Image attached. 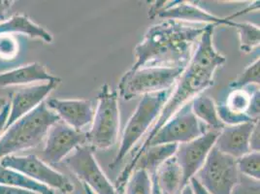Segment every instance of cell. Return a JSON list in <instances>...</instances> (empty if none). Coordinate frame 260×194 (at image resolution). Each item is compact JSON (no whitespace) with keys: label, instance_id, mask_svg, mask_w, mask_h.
I'll use <instances>...</instances> for the list:
<instances>
[{"label":"cell","instance_id":"cell-33","mask_svg":"<svg viewBox=\"0 0 260 194\" xmlns=\"http://www.w3.org/2000/svg\"><path fill=\"white\" fill-rule=\"evenodd\" d=\"M0 194H38L27 189L0 184Z\"/></svg>","mask_w":260,"mask_h":194},{"label":"cell","instance_id":"cell-7","mask_svg":"<svg viewBox=\"0 0 260 194\" xmlns=\"http://www.w3.org/2000/svg\"><path fill=\"white\" fill-rule=\"evenodd\" d=\"M239 176L236 159L214 146L194 178L208 193L230 194L238 183Z\"/></svg>","mask_w":260,"mask_h":194},{"label":"cell","instance_id":"cell-29","mask_svg":"<svg viewBox=\"0 0 260 194\" xmlns=\"http://www.w3.org/2000/svg\"><path fill=\"white\" fill-rule=\"evenodd\" d=\"M19 53V44L16 38L9 35L0 36V58L13 59Z\"/></svg>","mask_w":260,"mask_h":194},{"label":"cell","instance_id":"cell-39","mask_svg":"<svg viewBox=\"0 0 260 194\" xmlns=\"http://www.w3.org/2000/svg\"><path fill=\"white\" fill-rule=\"evenodd\" d=\"M83 186H84V190H85V193L86 194H95L88 186H87L86 184H83Z\"/></svg>","mask_w":260,"mask_h":194},{"label":"cell","instance_id":"cell-32","mask_svg":"<svg viewBox=\"0 0 260 194\" xmlns=\"http://www.w3.org/2000/svg\"><path fill=\"white\" fill-rule=\"evenodd\" d=\"M14 3L15 1L0 0V23L6 22L10 19V13Z\"/></svg>","mask_w":260,"mask_h":194},{"label":"cell","instance_id":"cell-10","mask_svg":"<svg viewBox=\"0 0 260 194\" xmlns=\"http://www.w3.org/2000/svg\"><path fill=\"white\" fill-rule=\"evenodd\" d=\"M206 132L203 124L192 113L191 105L187 103L156 132L148 148L157 145L187 143Z\"/></svg>","mask_w":260,"mask_h":194},{"label":"cell","instance_id":"cell-11","mask_svg":"<svg viewBox=\"0 0 260 194\" xmlns=\"http://www.w3.org/2000/svg\"><path fill=\"white\" fill-rule=\"evenodd\" d=\"M218 133L219 130H210L194 140L178 145L175 156L183 173V187L204 164L216 144Z\"/></svg>","mask_w":260,"mask_h":194},{"label":"cell","instance_id":"cell-20","mask_svg":"<svg viewBox=\"0 0 260 194\" xmlns=\"http://www.w3.org/2000/svg\"><path fill=\"white\" fill-rule=\"evenodd\" d=\"M12 33H22L30 36L31 38L42 39L47 43L53 42V36L42 26L33 22L26 16H14L8 21L0 23V36L9 35Z\"/></svg>","mask_w":260,"mask_h":194},{"label":"cell","instance_id":"cell-28","mask_svg":"<svg viewBox=\"0 0 260 194\" xmlns=\"http://www.w3.org/2000/svg\"><path fill=\"white\" fill-rule=\"evenodd\" d=\"M259 181L253 180L240 174L238 183L235 184L230 194H259Z\"/></svg>","mask_w":260,"mask_h":194},{"label":"cell","instance_id":"cell-2","mask_svg":"<svg viewBox=\"0 0 260 194\" xmlns=\"http://www.w3.org/2000/svg\"><path fill=\"white\" fill-rule=\"evenodd\" d=\"M206 25H189L165 20L152 25L134 50L136 61L129 70L142 67H183L188 64L195 42Z\"/></svg>","mask_w":260,"mask_h":194},{"label":"cell","instance_id":"cell-15","mask_svg":"<svg viewBox=\"0 0 260 194\" xmlns=\"http://www.w3.org/2000/svg\"><path fill=\"white\" fill-rule=\"evenodd\" d=\"M46 104L60 120L78 131L92 122L94 108L90 100L51 98Z\"/></svg>","mask_w":260,"mask_h":194},{"label":"cell","instance_id":"cell-37","mask_svg":"<svg viewBox=\"0 0 260 194\" xmlns=\"http://www.w3.org/2000/svg\"><path fill=\"white\" fill-rule=\"evenodd\" d=\"M180 194H194V192H193L192 187H191V186H190V184L188 183V184H186L185 186L183 187V189L181 190Z\"/></svg>","mask_w":260,"mask_h":194},{"label":"cell","instance_id":"cell-9","mask_svg":"<svg viewBox=\"0 0 260 194\" xmlns=\"http://www.w3.org/2000/svg\"><path fill=\"white\" fill-rule=\"evenodd\" d=\"M4 167L22 173L37 183H42L52 189H57L62 193H71L74 185L65 177L63 174L55 171L46 162L36 155H9L0 160Z\"/></svg>","mask_w":260,"mask_h":194},{"label":"cell","instance_id":"cell-23","mask_svg":"<svg viewBox=\"0 0 260 194\" xmlns=\"http://www.w3.org/2000/svg\"><path fill=\"white\" fill-rule=\"evenodd\" d=\"M190 105L195 117L213 127V130H221L224 127V123L218 117L217 105L211 97L196 96L191 100Z\"/></svg>","mask_w":260,"mask_h":194},{"label":"cell","instance_id":"cell-13","mask_svg":"<svg viewBox=\"0 0 260 194\" xmlns=\"http://www.w3.org/2000/svg\"><path fill=\"white\" fill-rule=\"evenodd\" d=\"M161 3L162 4L158 1L156 4H152V7L149 12V16L151 18L157 16L158 18L165 20H174L178 22H205L208 24H225L229 26H234L235 23L230 19L218 18L189 2L171 1L168 3L162 1Z\"/></svg>","mask_w":260,"mask_h":194},{"label":"cell","instance_id":"cell-6","mask_svg":"<svg viewBox=\"0 0 260 194\" xmlns=\"http://www.w3.org/2000/svg\"><path fill=\"white\" fill-rule=\"evenodd\" d=\"M184 69L183 67H142L128 70L119 81V95L129 101L135 97L169 90Z\"/></svg>","mask_w":260,"mask_h":194},{"label":"cell","instance_id":"cell-18","mask_svg":"<svg viewBox=\"0 0 260 194\" xmlns=\"http://www.w3.org/2000/svg\"><path fill=\"white\" fill-rule=\"evenodd\" d=\"M58 79L51 75L39 62L22 66L8 72L0 73V86L29 85L34 82H50Z\"/></svg>","mask_w":260,"mask_h":194},{"label":"cell","instance_id":"cell-22","mask_svg":"<svg viewBox=\"0 0 260 194\" xmlns=\"http://www.w3.org/2000/svg\"><path fill=\"white\" fill-rule=\"evenodd\" d=\"M0 184L9 185L14 187H20L27 189L38 194H54V189L46 186L42 183H37L24 176L22 173L18 172L10 168L4 167L0 164Z\"/></svg>","mask_w":260,"mask_h":194},{"label":"cell","instance_id":"cell-12","mask_svg":"<svg viewBox=\"0 0 260 194\" xmlns=\"http://www.w3.org/2000/svg\"><path fill=\"white\" fill-rule=\"evenodd\" d=\"M84 144H86L85 134L70 127L59 119L54 122L47 133L42 155L43 161L47 164L58 163Z\"/></svg>","mask_w":260,"mask_h":194},{"label":"cell","instance_id":"cell-4","mask_svg":"<svg viewBox=\"0 0 260 194\" xmlns=\"http://www.w3.org/2000/svg\"><path fill=\"white\" fill-rule=\"evenodd\" d=\"M119 131V97L108 84L101 86L92 125L85 133L86 144L94 150H108L118 140Z\"/></svg>","mask_w":260,"mask_h":194},{"label":"cell","instance_id":"cell-38","mask_svg":"<svg viewBox=\"0 0 260 194\" xmlns=\"http://www.w3.org/2000/svg\"><path fill=\"white\" fill-rule=\"evenodd\" d=\"M7 103H8V102H7V100H6L5 98L0 97V112L2 111V109L5 107V105H6Z\"/></svg>","mask_w":260,"mask_h":194},{"label":"cell","instance_id":"cell-19","mask_svg":"<svg viewBox=\"0 0 260 194\" xmlns=\"http://www.w3.org/2000/svg\"><path fill=\"white\" fill-rule=\"evenodd\" d=\"M161 194H180L183 189V173L173 155L157 168L152 174Z\"/></svg>","mask_w":260,"mask_h":194},{"label":"cell","instance_id":"cell-27","mask_svg":"<svg viewBox=\"0 0 260 194\" xmlns=\"http://www.w3.org/2000/svg\"><path fill=\"white\" fill-rule=\"evenodd\" d=\"M260 83V59L256 58L251 64H249L244 72L239 76L236 81H233L229 86L233 89L244 88L249 85H258Z\"/></svg>","mask_w":260,"mask_h":194},{"label":"cell","instance_id":"cell-30","mask_svg":"<svg viewBox=\"0 0 260 194\" xmlns=\"http://www.w3.org/2000/svg\"><path fill=\"white\" fill-rule=\"evenodd\" d=\"M259 88H255L251 91L250 100H249V108L247 111V116L251 120H259Z\"/></svg>","mask_w":260,"mask_h":194},{"label":"cell","instance_id":"cell-14","mask_svg":"<svg viewBox=\"0 0 260 194\" xmlns=\"http://www.w3.org/2000/svg\"><path fill=\"white\" fill-rule=\"evenodd\" d=\"M59 83L60 79H56L54 81L26 87L15 92L10 102V113L6 121L5 130L11 126L15 121L38 107L54 88L57 87Z\"/></svg>","mask_w":260,"mask_h":194},{"label":"cell","instance_id":"cell-36","mask_svg":"<svg viewBox=\"0 0 260 194\" xmlns=\"http://www.w3.org/2000/svg\"><path fill=\"white\" fill-rule=\"evenodd\" d=\"M151 181H152V194H161L153 176H151Z\"/></svg>","mask_w":260,"mask_h":194},{"label":"cell","instance_id":"cell-1","mask_svg":"<svg viewBox=\"0 0 260 194\" xmlns=\"http://www.w3.org/2000/svg\"><path fill=\"white\" fill-rule=\"evenodd\" d=\"M214 24H208L206 30L201 35L194 54L186 65L183 74L177 81V86L173 93L170 94L160 111L155 123L151 127L147 138L139 146L128 165L123 168L119 174L115 188L117 192L121 194L124 191L125 185L129 180L134 167L144 151L148 149L149 143L156 132L175 116L184 105L190 100L204 91L208 87L214 85V76L220 66L225 63L226 58L219 54L213 44Z\"/></svg>","mask_w":260,"mask_h":194},{"label":"cell","instance_id":"cell-34","mask_svg":"<svg viewBox=\"0 0 260 194\" xmlns=\"http://www.w3.org/2000/svg\"><path fill=\"white\" fill-rule=\"evenodd\" d=\"M9 113H10V103H7L5 105V107L2 109V111L0 112V138H1L2 134L4 133Z\"/></svg>","mask_w":260,"mask_h":194},{"label":"cell","instance_id":"cell-25","mask_svg":"<svg viewBox=\"0 0 260 194\" xmlns=\"http://www.w3.org/2000/svg\"><path fill=\"white\" fill-rule=\"evenodd\" d=\"M125 194H152L151 176L143 169L131 174L124 188Z\"/></svg>","mask_w":260,"mask_h":194},{"label":"cell","instance_id":"cell-5","mask_svg":"<svg viewBox=\"0 0 260 194\" xmlns=\"http://www.w3.org/2000/svg\"><path fill=\"white\" fill-rule=\"evenodd\" d=\"M170 94L171 89L142 96L137 108L124 127L119 151L114 160L109 164L111 170L116 169L123 161L126 154L149 130L152 122L156 120Z\"/></svg>","mask_w":260,"mask_h":194},{"label":"cell","instance_id":"cell-17","mask_svg":"<svg viewBox=\"0 0 260 194\" xmlns=\"http://www.w3.org/2000/svg\"><path fill=\"white\" fill-rule=\"evenodd\" d=\"M250 94V92L244 88L233 89L229 93L226 101L217 107V114L220 120L223 123L226 122L230 125L254 121L249 119L247 116Z\"/></svg>","mask_w":260,"mask_h":194},{"label":"cell","instance_id":"cell-16","mask_svg":"<svg viewBox=\"0 0 260 194\" xmlns=\"http://www.w3.org/2000/svg\"><path fill=\"white\" fill-rule=\"evenodd\" d=\"M258 121V120H257ZM256 121L224 126L219 130L215 147L235 159L249 152V136Z\"/></svg>","mask_w":260,"mask_h":194},{"label":"cell","instance_id":"cell-26","mask_svg":"<svg viewBox=\"0 0 260 194\" xmlns=\"http://www.w3.org/2000/svg\"><path fill=\"white\" fill-rule=\"evenodd\" d=\"M237 168L240 174L259 181L260 153L259 151H249L247 154L236 159Z\"/></svg>","mask_w":260,"mask_h":194},{"label":"cell","instance_id":"cell-21","mask_svg":"<svg viewBox=\"0 0 260 194\" xmlns=\"http://www.w3.org/2000/svg\"><path fill=\"white\" fill-rule=\"evenodd\" d=\"M177 148L178 144H167L149 147L138 159L134 167V171L137 169H143L151 176L156 172L157 168L163 162L175 155Z\"/></svg>","mask_w":260,"mask_h":194},{"label":"cell","instance_id":"cell-24","mask_svg":"<svg viewBox=\"0 0 260 194\" xmlns=\"http://www.w3.org/2000/svg\"><path fill=\"white\" fill-rule=\"evenodd\" d=\"M238 30L240 49L244 53H250L253 49L259 47V27L249 22H236L234 26Z\"/></svg>","mask_w":260,"mask_h":194},{"label":"cell","instance_id":"cell-31","mask_svg":"<svg viewBox=\"0 0 260 194\" xmlns=\"http://www.w3.org/2000/svg\"><path fill=\"white\" fill-rule=\"evenodd\" d=\"M260 125L259 120L255 122L253 130L249 136V151H259L260 150Z\"/></svg>","mask_w":260,"mask_h":194},{"label":"cell","instance_id":"cell-3","mask_svg":"<svg viewBox=\"0 0 260 194\" xmlns=\"http://www.w3.org/2000/svg\"><path fill=\"white\" fill-rule=\"evenodd\" d=\"M57 120V115L48 108L45 101L42 102L4 131L0 138V160L18 151L37 147Z\"/></svg>","mask_w":260,"mask_h":194},{"label":"cell","instance_id":"cell-35","mask_svg":"<svg viewBox=\"0 0 260 194\" xmlns=\"http://www.w3.org/2000/svg\"><path fill=\"white\" fill-rule=\"evenodd\" d=\"M189 183L190 186L192 187L194 194H210L208 193L206 189H205L200 183H198V181L195 179L194 177L190 179V181H189V183Z\"/></svg>","mask_w":260,"mask_h":194},{"label":"cell","instance_id":"cell-8","mask_svg":"<svg viewBox=\"0 0 260 194\" xmlns=\"http://www.w3.org/2000/svg\"><path fill=\"white\" fill-rule=\"evenodd\" d=\"M94 149L87 144L81 145L63 159L65 165L79 181L95 194H119L99 166Z\"/></svg>","mask_w":260,"mask_h":194}]
</instances>
